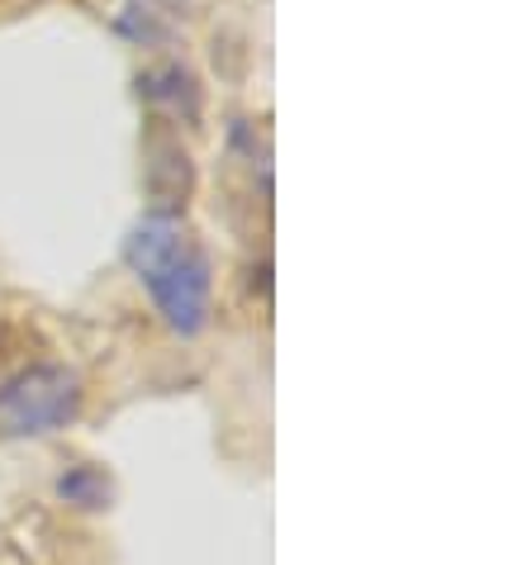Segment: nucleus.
Instances as JSON below:
<instances>
[{"instance_id": "obj_1", "label": "nucleus", "mask_w": 532, "mask_h": 565, "mask_svg": "<svg viewBox=\"0 0 532 565\" xmlns=\"http://www.w3.org/2000/svg\"><path fill=\"white\" fill-rule=\"evenodd\" d=\"M124 262L171 333H205L214 309V271L205 247L177 210H148L143 218H134L129 238H124Z\"/></svg>"}, {"instance_id": "obj_2", "label": "nucleus", "mask_w": 532, "mask_h": 565, "mask_svg": "<svg viewBox=\"0 0 532 565\" xmlns=\"http://www.w3.org/2000/svg\"><path fill=\"white\" fill-rule=\"evenodd\" d=\"M82 404H86V390L72 366H57V361L24 366L0 385V433L6 437L62 433L82 418Z\"/></svg>"}, {"instance_id": "obj_3", "label": "nucleus", "mask_w": 532, "mask_h": 565, "mask_svg": "<svg viewBox=\"0 0 532 565\" xmlns=\"http://www.w3.org/2000/svg\"><path fill=\"white\" fill-rule=\"evenodd\" d=\"M138 96L152 100L158 109H167V115H185V119H195L200 115V86H195V76L181 67V62H162V67H152L138 76Z\"/></svg>"}, {"instance_id": "obj_4", "label": "nucleus", "mask_w": 532, "mask_h": 565, "mask_svg": "<svg viewBox=\"0 0 532 565\" xmlns=\"http://www.w3.org/2000/svg\"><path fill=\"white\" fill-rule=\"evenodd\" d=\"M109 494H115V484L100 466H72L67 476L57 480V499L72 509H105Z\"/></svg>"}]
</instances>
